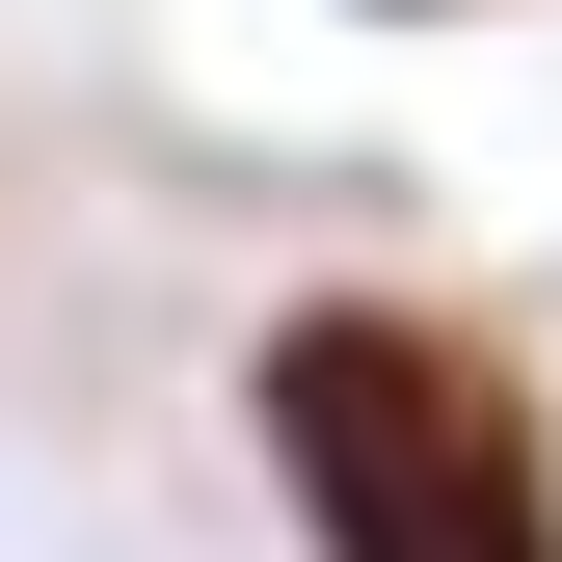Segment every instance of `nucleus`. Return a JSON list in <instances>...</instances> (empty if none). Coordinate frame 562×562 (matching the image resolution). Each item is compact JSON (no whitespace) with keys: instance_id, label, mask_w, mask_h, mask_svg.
Instances as JSON below:
<instances>
[{"instance_id":"1","label":"nucleus","mask_w":562,"mask_h":562,"mask_svg":"<svg viewBox=\"0 0 562 562\" xmlns=\"http://www.w3.org/2000/svg\"><path fill=\"white\" fill-rule=\"evenodd\" d=\"M268 482H295L322 562H562V456H536L509 348L402 322V295L268 322Z\"/></svg>"}]
</instances>
